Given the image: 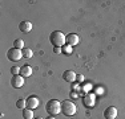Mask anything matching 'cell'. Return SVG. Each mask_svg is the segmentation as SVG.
<instances>
[{"label":"cell","instance_id":"obj_20","mask_svg":"<svg viewBox=\"0 0 125 119\" xmlns=\"http://www.w3.org/2000/svg\"><path fill=\"white\" fill-rule=\"evenodd\" d=\"M76 81H79V82L84 81V77H83V76H77V77H76Z\"/></svg>","mask_w":125,"mask_h":119},{"label":"cell","instance_id":"obj_19","mask_svg":"<svg viewBox=\"0 0 125 119\" xmlns=\"http://www.w3.org/2000/svg\"><path fill=\"white\" fill-rule=\"evenodd\" d=\"M71 48H72V46H62V52H64V53H69L71 52Z\"/></svg>","mask_w":125,"mask_h":119},{"label":"cell","instance_id":"obj_13","mask_svg":"<svg viewBox=\"0 0 125 119\" xmlns=\"http://www.w3.org/2000/svg\"><path fill=\"white\" fill-rule=\"evenodd\" d=\"M13 48H16V49H20V50H23L24 49V41L21 40V38H16V40L13 41Z\"/></svg>","mask_w":125,"mask_h":119},{"label":"cell","instance_id":"obj_1","mask_svg":"<svg viewBox=\"0 0 125 119\" xmlns=\"http://www.w3.org/2000/svg\"><path fill=\"white\" fill-rule=\"evenodd\" d=\"M65 37H67V36L62 33L61 31H53L49 36V41L55 48H62L65 44H67Z\"/></svg>","mask_w":125,"mask_h":119},{"label":"cell","instance_id":"obj_18","mask_svg":"<svg viewBox=\"0 0 125 119\" xmlns=\"http://www.w3.org/2000/svg\"><path fill=\"white\" fill-rule=\"evenodd\" d=\"M53 52H55L56 54H61V53H62V48H53Z\"/></svg>","mask_w":125,"mask_h":119},{"label":"cell","instance_id":"obj_11","mask_svg":"<svg viewBox=\"0 0 125 119\" xmlns=\"http://www.w3.org/2000/svg\"><path fill=\"white\" fill-rule=\"evenodd\" d=\"M19 29L23 33H29L32 29V23L31 21H21L19 24Z\"/></svg>","mask_w":125,"mask_h":119},{"label":"cell","instance_id":"obj_12","mask_svg":"<svg viewBox=\"0 0 125 119\" xmlns=\"http://www.w3.org/2000/svg\"><path fill=\"white\" fill-rule=\"evenodd\" d=\"M32 74V68L29 66V65H23L21 68H20V76L24 77V78H27V77H29Z\"/></svg>","mask_w":125,"mask_h":119},{"label":"cell","instance_id":"obj_4","mask_svg":"<svg viewBox=\"0 0 125 119\" xmlns=\"http://www.w3.org/2000/svg\"><path fill=\"white\" fill-rule=\"evenodd\" d=\"M7 57L10 61H20V60L23 58V52L20 49H16V48H11V49H8L7 52Z\"/></svg>","mask_w":125,"mask_h":119},{"label":"cell","instance_id":"obj_17","mask_svg":"<svg viewBox=\"0 0 125 119\" xmlns=\"http://www.w3.org/2000/svg\"><path fill=\"white\" fill-rule=\"evenodd\" d=\"M11 73H12V76L20 74V69H19V66H12V68H11Z\"/></svg>","mask_w":125,"mask_h":119},{"label":"cell","instance_id":"obj_10","mask_svg":"<svg viewBox=\"0 0 125 119\" xmlns=\"http://www.w3.org/2000/svg\"><path fill=\"white\" fill-rule=\"evenodd\" d=\"M76 77H77V74L73 70H65L64 73H62V79H64L65 82H71V83L75 82Z\"/></svg>","mask_w":125,"mask_h":119},{"label":"cell","instance_id":"obj_7","mask_svg":"<svg viewBox=\"0 0 125 119\" xmlns=\"http://www.w3.org/2000/svg\"><path fill=\"white\" fill-rule=\"evenodd\" d=\"M94 98H96V95L93 93H87L84 95V98H83V103H84L85 107H93L94 106Z\"/></svg>","mask_w":125,"mask_h":119},{"label":"cell","instance_id":"obj_21","mask_svg":"<svg viewBox=\"0 0 125 119\" xmlns=\"http://www.w3.org/2000/svg\"><path fill=\"white\" fill-rule=\"evenodd\" d=\"M45 119H56V118H55V117H51V115H49V117H48V118H45Z\"/></svg>","mask_w":125,"mask_h":119},{"label":"cell","instance_id":"obj_5","mask_svg":"<svg viewBox=\"0 0 125 119\" xmlns=\"http://www.w3.org/2000/svg\"><path fill=\"white\" fill-rule=\"evenodd\" d=\"M24 82H25L24 77H21L20 74L12 76V78H11V86H12L13 89H20V87H23Z\"/></svg>","mask_w":125,"mask_h":119},{"label":"cell","instance_id":"obj_22","mask_svg":"<svg viewBox=\"0 0 125 119\" xmlns=\"http://www.w3.org/2000/svg\"><path fill=\"white\" fill-rule=\"evenodd\" d=\"M36 119H44V118H40V117H39V118H36Z\"/></svg>","mask_w":125,"mask_h":119},{"label":"cell","instance_id":"obj_3","mask_svg":"<svg viewBox=\"0 0 125 119\" xmlns=\"http://www.w3.org/2000/svg\"><path fill=\"white\" fill-rule=\"evenodd\" d=\"M45 110L51 117H55V115L59 114V112H61V103L59 102V101H56V99H51V101L47 102Z\"/></svg>","mask_w":125,"mask_h":119},{"label":"cell","instance_id":"obj_8","mask_svg":"<svg viewBox=\"0 0 125 119\" xmlns=\"http://www.w3.org/2000/svg\"><path fill=\"white\" fill-rule=\"evenodd\" d=\"M104 117H105V119H116V117H117V109L115 106L106 107L105 111H104Z\"/></svg>","mask_w":125,"mask_h":119},{"label":"cell","instance_id":"obj_15","mask_svg":"<svg viewBox=\"0 0 125 119\" xmlns=\"http://www.w3.org/2000/svg\"><path fill=\"white\" fill-rule=\"evenodd\" d=\"M21 52H23V57L24 58H31L32 56H33V52H32V49H29V48H24Z\"/></svg>","mask_w":125,"mask_h":119},{"label":"cell","instance_id":"obj_6","mask_svg":"<svg viewBox=\"0 0 125 119\" xmlns=\"http://www.w3.org/2000/svg\"><path fill=\"white\" fill-rule=\"evenodd\" d=\"M39 105H40V99L36 95H31V97L27 98V109L29 110H36Z\"/></svg>","mask_w":125,"mask_h":119},{"label":"cell","instance_id":"obj_9","mask_svg":"<svg viewBox=\"0 0 125 119\" xmlns=\"http://www.w3.org/2000/svg\"><path fill=\"white\" fill-rule=\"evenodd\" d=\"M65 41H67L68 46H75V45L79 44L80 38L76 33H69V34H67V37H65Z\"/></svg>","mask_w":125,"mask_h":119},{"label":"cell","instance_id":"obj_14","mask_svg":"<svg viewBox=\"0 0 125 119\" xmlns=\"http://www.w3.org/2000/svg\"><path fill=\"white\" fill-rule=\"evenodd\" d=\"M23 118L24 119H33V110L24 109L23 110Z\"/></svg>","mask_w":125,"mask_h":119},{"label":"cell","instance_id":"obj_2","mask_svg":"<svg viewBox=\"0 0 125 119\" xmlns=\"http://www.w3.org/2000/svg\"><path fill=\"white\" fill-rule=\"evenodd\" d=\"M76 111H77V107L72 101L67 99L61 102V112L65 117H72V115L76 114Z\"/></svg>","mask_w":125,"mask_h":119},{"label":"cell","instance_id":"obj_16","mask_svg":"<svg viewBox=\"0 0 125 119\" xmlns=\"http://www.w3.org/2000/svg\"><path fill=\"white\" fill-rule=\"evenodd\" d=\"M16 106H17V109H21V110L27 109V99H19L16 102Z\"/></svg>","mask_w":125,"mask_h":119}]
</instances>
